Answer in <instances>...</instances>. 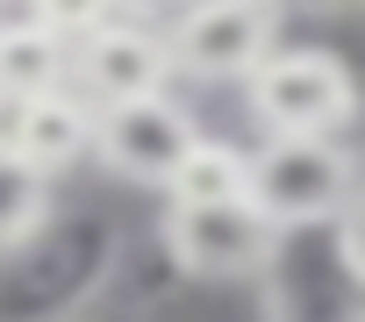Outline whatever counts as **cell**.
Returning <instances> with one entry per match:
<instances>
[{
  "label": "cell",
  "mask_w": 365,
  "mask_h": 322,
  "mask_svg": "<svg viewBox=\"0 0 365 322\" xmlns=\"http://www.w3.org/2000/svg\"><path fill=\"white\" fill-rule=\"evenodd\" d=\"M22 15H29V22H43V29H51L65 51H72V43H86L93 29L122 22V15H115V0H29Z\"/></svg>",
  "instance_id": "7c38bea8"
},
{
  "label": "cell",
  "mask_w": 365,
  "mask_h": 322,
  "mask_svg": "<svg viewBox=\"0 0 365 322\" xmlns=\"http://www.w3.org/2000/svg\"><path fill=\"white\" fill-rule=\"evenodd\" d=\"M179 8H187V0H115V15H122V22H150V29H165Z\"/></svg>",
  "instance_id": "4fadbf2b"
},
{
  "label": "cell",
  "mask_w": 365,
  "mask_h": 322,
  "mask_svg": "<svg viewBox=\"0 0 365 322\" xmlns=\"http://www.w3.org/2000/svg\"><path fill=\"white\" fill-rule=\"evenodd\" d=\"M86 108H122V100H143V93H165L172 86V58H165V36L150 22H108L93 29L86 43H72V79H65Z\"/></svg>",
  "instance_id": "52a82bcc"
},
{
  "label": "cell",
  "mask_w": 365,
  "mask_h": 322,
  "mask_svg": "<svg viewBox=\"0 0 365 322\" xmlns=\"http://www.w3.org/2000/svg\"><path fill=\"white\" fill-rule=\"evenodd\" d=\"M8 8H15V0H0V15H8Z\"/></svg>",
  "instance_id": "5bb4252c"
},
{
  "label": "cell",
  "mask_w": 365,
  "mask_h": 322,
  "mask_svg": "<svg viewBox=\"0 0 365 322\" xmlns=\"http://www.w3.org/2000/svg\"><path fill=\"white\" fill-rule=\"evenodd\" d=\"M122 272V229L108 208H51L0 244V322H79Z\"/></svg>",
  "instance_id": "6da1fadb"
},
{
  "label": "cell",
  "mask_w": 365,
  "mask_h": 322,
  "mask_svg": "<svg viewBox=\"0 0 365 322\" xmlns=\"http://www.w3.org/2000/svg\"><path fill=\"white\" fill-rule=\"evenodd\" d=\"M158 244H165V265L194 286H251L265 251H272V229L244 208V201H222V208H165L158 222Z\"/></svg>",
  "instance_id": "5b68a950"
},
{
  "label": "cell",
  "mask_w": 365,
  "mask_h": 322,
  "mask_svg": "<svg viewBox=\"0 0 365 322\" xmlns=\"http://www.w3.org/2000/svg\"><path fill=\"white\" fill-rule=\"evenodd\" d=\"M244 208L265 229H315L358 208V165L344 136H258L244 150Z\"/></svg>",
  "instance_id": "7a4b0ae2"
},
{
  "label": "cell",
  "mask_w": 365,
  "mask_h": 322,
  "mask_svg": "<svg viewBox=\"0 0 365 322\" xmlns=\"http://www.w3.org/2000/svg\"><path fill=\"white\" fill-rule=\"evenodd\" d=\"M201 129L187 115L172 86L165 93H143V100H122V108H93V150L101 165L129 187H165V172L179 165V150H187Z\"/></svg>",
  "instance_id": "8992f818"
},
{
  "label": "cell",
  "mask_w": 365,
  "mask_h": 322,
  "mask_svg": "<svg viewBox=\"0 0 365 322\" xmlns=\"http://www.w3.org/2000/svg\"><path fill=\"white\" fill-rule=\"evenodd\" d=\"M279 29H287L279 0H187L158 36L172 58V86H244L251 65L287 43Z\"/></svg>",
  "instance_id": "277c9868"
},
{
  "label": "cell",
  "mask_w": 365,
  "mask_h": 322,
  "mask_svg": "<svg viewBox=\"0 0 365 322\" xmlns=\"http://www.w3.org/2000/svg\"><path fill=\"white\" fill-rule=\"evenodd\" d=\"M72 79V51L29 22V15H0V108H22V100H43V93H65Z\"/></svg>",
  "instance_id": "9c48e42d"
},
{
  "label": "cell",
  "mask_w": 365,
  "mask_h": 322,
  "mask_svg": "<svg viewBox=\"0 0 365 322\" xmlns=\"http://www.w3.org/2000/svg\"><path fill=\"white\" fill-rule=\"evenodd\" d=\"M51 215V180L43 172H29L22 157L0 143V244H15L22 229H36Z\"/></svg>",
  "instance_id": "8fae6325"
},
{
  "label": "cell",
  "mask_w": 365,
  "mask_h": 322,
  "mask_svg": "<svg viewBox=\"0 0 365 322\" xmlns=\"http://www.w3.org/2000/svg\"><path fill=\"white\" fill-rule=\"evenodd\" d=\"M279 8H287V0H279Z\"/></svg>",
  "instance_id": "9a60e30c"
},
{
  "label": "cell",
  "mask_w": 365,
  "mask_h": 322,
  "mask_svg": "<svg viewBox=\"0 0 365 322\" xmlns=\"http://www.w3.org/2000/svg\"><path fill=\"white\" fill-rule=\"evenodd\" d=\"M237 108L258 136H344L358 115V86L344 51L329 43H279L237 86Z\"/></svg>",
  "instance_id": "3957f363"
},
{
  "label": "cell",
  "mask_w": 365,
  "mask_h": 322,
  "mask_svg": "<svg viewBox=\"0 0 365 322\" xmlns=\"http://www.w3.org/2000/svg\"><path fill=\"white\" fill-rule=\"evenodd\" d=\"M165 208H222L244 201V143L237 136H194L179 150V165L165 172Z\"/></svg>",
  "instance_id": "30bf717a"
},
{
  "label": "cell",
  "mask_w": 365,
  "mask_h": 322,
  "mask_svg": "<svg viewBox=\"0 0 365 322\" xmlns=\"http://www.w3.org/2000/svg\"><path fill=\"white\" fill-rule=\"evenodd\" d=\"M0 143H8L29 172L58 180L65 165L93 150V108L65 86V93H43V100H22V108H0Z\"/></svg>",
  "instance_id": "ba28073f"
}]
</instances>
